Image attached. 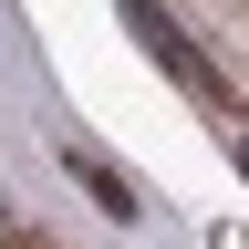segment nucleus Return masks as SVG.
Masks as SVG:
<instances>
[{
  "label": "nucleus",
  "instance_id": "obj_1",
  "mask_svg": "<svg viewBox=\"0 0 249 249\" xmlns=\"http://www.w3.org/2000/svg\"><path fill=\"white\" fill-rule=\"evenodd\" d=\"M21 249H42V239H21Z\"/></svg>",
  "mask_w": 249,
  "mask_h": 249
}]
</instances>
